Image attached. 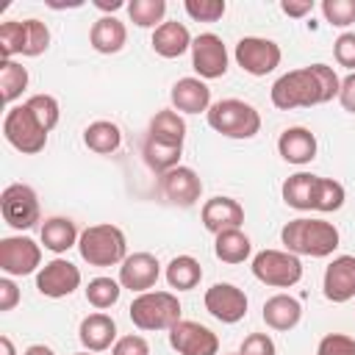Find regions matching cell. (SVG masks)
Wrapping results in <instances>:
<instances>
[{
    "mask_svg": "<svg viewBox=\"0 0 355 355\" xmlns=\"http://www.w3.org/2000/svg\"><path fill=\"white\" fill-rule=\"evenodd\" d=\"M0 269L8 277H22L42 269V247L31 236L0 239Z\"/></svg>",
    "mask_w": 355,
    "mask_h": 355,
    "instance_id": "cell-10",
    "label": "cell"
},
{
    "mask_svg": "<svg viewBox=\"0 0 355 355\" xmlns=\"http://www.w3.org/2000/svg\"><path fill=\"white\" fill-rule=\"evenodd\" d=\"M28 89V69L22 64H17L14 58L0 61V94L3 103L11 108L17 97H22V92Z\"/></svg>",
    "mask_w": 355,
    "mask_h": 355,
    "instance_id": "cell-32",
    "label": "cell"
},
{
    "mask_svg": "<svg viewBox=\"0 0 355 355\" xmlns=\"http://www.w3.org/2000/svg\"><path fill=\"white\" fill-rule=\"evenodd\" d=\"M89 42H92V47H94L97 53H103V55L119 53V50L125 47V42H128V28H125V22L116 19L114 14H105V17H100V19L92 25Z\"/></svg>",
    "mask_w": 355,
    "mask_h": 355,
    "instance_id": "cell-24",
    "label": "cell"
},
{
    "mask_svg": "<svg viewBox=\"0 0 355 355\" xmlns=\"http://www.w3.org/2000/svg\"><path fill=\"white\" fill-rule=\"evenodd\" d=\"M50 47V31L42 19H22V55L36 58Z\"/></svg>",
    "mask_w": 355,
    "mask_h": 355,
    "instance_id": "cell-35",
    "label": "cell"
},
{
    "mask_svg": "<svg viewBox=\"0 0 355 355\" xmlns=\"http://www.w3.org/2000/svg\"><path fill=\"white\" fill-rule=\"evenodd\" d=\"M94 6H97L100 11H119L125 3H122V0H94Z\"/></svg>",
    "mask_w": 355,
    "mask_h": 355,
    "instance_id": "cell-48",
    "label": "cell"
},
{
    "mask_svg": "<svg viewBox=\"0 0 355 355\" xmlns=\"http://www.w3.org/2000/svg\"><path fill=\"white\" fill-rule=\"evenodd\" d=\"M252 275L263 286L272 288H291L302 280V261L286 250H261L252 258Z\"/></svg>",
    "mask_w": 355,
    "mask_h": 355,
    "instance_id": "cell-7",
    "label": "cell"
},
{
    "mask_svg": "<svg viewBox=\"0 0 355 355\" xmlns=\"http://www.w3.org/2000/svg\"><path fill=\"white\" fill-rule=\"evenodd\" d=\"M78 252L89 266H116L128 258V239L111 222L89 225L78 239Z\"/></svg>",
    "mask_w": 355,
    "mask_h": 355,
    "instance_id": "cell-3",
    "label": "cell"
},
{
    "mask_svg": "<svg viewBox=\"0 0 355 355\" xmlns=\"http://www.w3.org/2000/svg\"><path fill=\"white\" fill-rule=\"evenodd\" d=\"M0 55L3 61L22 55V22L19 19H6L0 25Z\"/></svg>",
    "mask_w": 355,
    "mask_h": 355,
    "instance_id": "cell-39",
    "label": "cell"
},
{
    "mask_svg": "<svg viewBox=\"0 0 355 355\" xmlns=\"http://www.w3.org/2000/svg\"><path fill=\"white\" fill-rule=\"evenodd\" d=\"M280 241H283L286 252H294L297 258H300V255H308V258H327V255L336 252L341 236H338V227H336L333 222L300 216V219H291V222L283 225Z\"/></svg>",
    "mask_w": 355,
    "mask_h": 355,
    "instance_id": "cell-1",
    "label": "cell"
},
{
    "mask_svg": "<svg viewBox=\"0 0 355 355\" xmlns=\"http://www.w3.org/2000/svg\"><path fill=\"white\" fill-rule=\"evenodd\" d=\"M241 355H277V347L275 341L266 336V333H250L244 341H241Z\"/></svg>",
    "mask_w": 355,
    "mask_h": 355,
    "instance_id": "cell-43",
    "label": "cell"
},
{
    "mask_svg": "<svg viewBox=\"0 0 355 355\" xmlns=\"http://www.w3.org/2000/svg\"><path fill=\"white\" fill-rule=\"evenodd\" d=\"M22 355H55V352H53L50 347H44V344H31Z\"/></svg>",
    "mask_w": 355,
    "mask_h": 355,
    "instance_id": "cell-49",
    "label": "cell"
},
{
    "mask_svg": "<svg viewBox=\"0 0 355 355\" xmlns=\"http://www.w3.org/2000/svg\"><path fill=\"white\" fill-rule=\"evenodd\" d=\"M316 355H355V338L347 333H327L319 341Z\"/></svg>",
    "mask_w": 355,
    "mask_h": 355,
    "instance_id": "cell-41",
    "label": "cell"
},
{
    "mask_svg": "<svg viewBox=\"0 0 355 355\" xmlns=\"http://www.w3.org/2000/svg\"><path fill=\"white\" fill-rule=\"evenodd\" d=\"M316 183L319 175L311 172H297L291 178H286L283 183V202L294 211H313V200H316Z\"/></svg>",
    "mask_w": 355,
    "mask_h": 355,
    "instance_id": "cell-26",
    "label": "cell"
},
{
    "mask_svg": "<svg viewBox=\"0 0 355 355\" xmlns=\"http://www.w3.org/2000/svg\"><path fill=\"white\" fill-rule=\"evenodd\" d=\"M202 302H205V311L222 324H236L247 316V294L233 283H214L205 291Z\"/></svg>",
    "mask_w": 355,
    "mask_h": 355,
    "instance_id": "cell-14",
    "label": "cell"
},
{
    "mask_svg": "<svg viewBox=\"0 0 355 355\" xmlns=\"http://www.w3.org/2000/svg\"><path fill=\"white\" fill-rule=\"evenodd\" d=\"M200 216H202L205 230H211L214 236H219L225 230L241 227V222H244V205L239 200H233V197H211V200L202 202Z\"/></svg>",
    "mask_w": 355,
    "mask_h": 355,
    "instance_id": "cell-18",
    "label": "cell"
},
{
    "mask_svg": "<svg viewBox=\"0 0 355 355\" xmlns=\"http://www.w3.org/2000/svg\"><path fill=\"white\" fill-rule=\"evenodd\" d=\"M183 8L194 22H219L227 11V3L225 0H186Z\"/></svg>",
    "mask_w": 355,
    "mask_h": 355,
    "instance_id": "cell-38",
    "label": "cell"
},
{
    "mask_svg": "<svg viewBox=\"0 0 355 355\" xmlns=\"http://www.w3.org/2000/svg\"><path fill=\"white\" fill-rule=\"evenodd\" d=\"M80 286V269L67 258H53L36 272V288L42 297L61 300Z\"/></svg>",
    "mask_w": 355,
    "mask_h": 355,
    "instance_id": "cell-13",
    "label": "cell"
},
{
    "mask_svg": "<svg viewBox=\"0 0 355 355\" xmlns=\"http://www.w3.org/2000/svg\"><path fill=\"white\" fill-rule=\"evenodd\" d=\"M322 14L330 25L347 28L355 22V0H322Z\"/></svg>",
    "mask_w": 355,
    "mask_h": 355,
    "instance_id": "cell-40",
    "label": "cell"
},
{
    "mask_svg": "<svg viewBox=\"0 0 355 355\" xmlns=\"http://www.w3.org/2000/svg\"><path fill=\"white\" fill-rule=\"evenodd\" d=\"M17 302H19V288H17V283H14L11 277H0V311L8 313V311L17 308Z\"/></svg>",
    "mask_w": 355,
    "mask_h": 355,
    "instance_id": "cell-45",
    "label": "cell"
},
{
    "mask_svg": "<svg viewBox=\"0 0 355 355\" xmlns=\"http://www.w3.org/2000/svg\"><path fill=\"white\" fill-rule=\"evenodd\" d=\"M83 144L97 153V155H111L119 150L122 144V130L116 122H108V119H97L92 125H86L83 130Z\"/></svg>",
    "mask_w": 355,
    "mask_h": 355,
    "instance_id": "cell-27",
    "label": "cell"
},
{
    "mask_svg": "<svg viewBox=\"0 0 355 355\" xmlns=\"http://www.w3.org/2000/svg\"><path fill=\"white\" fill-rule=\"evenodd\" d=\"M161 277V263L153 252H133L119 266V283L122 288H130L136 294L150 291Z\"/></svg>",
    "mask_w": 355,
    "mask_h": 355,
    "instance_id": "cell-15",
    "label": "cell"
},
{
    "mask_svg": "<svg viewBox=\"0 0 355 355\" xmlns=\"http://www.w3.org/2000/svg\"><path fill=\"white\" fill-rule=\"evenodd\" d=\"M205 116H208V125L227 139H252L261 130V114L255 111V105L236 97L211 103Z\"/></svg>",
    "mask_w": 355,
    "mask_h": 355,
    "instance_id": "cell-5",
    "label": "cell"
},
{
    "mask_svg": "<svg viewBox=\"0 0 355 355\" xmlns=\"http://www.w3.org/2000/svg\"><path fill=\"white\" fill-rule=\"evenodd\" d=\"M39 236H42L44 250H50V252H55V255L67 252V250L75 247L78 239H80L78 225H75L69 216H50V219H44Z\"/></svg>",
    "mask_w": 355,
    "mask_h": 355,
    "instance_id": "cell-25",
    "label": "cell"
},
{
    "mask_svg": "<svg viewBox=\"0 0 355 355\" xmlns=\"http://www.w3.org/2000/svg\"><path fill=\"white\" fill-rule=\"evenodd\" d=\"M169 347L178 355H219V338L200 322L180 319L169 330Z\"/></svg>",
    "mask_w": 355,
    "mask_h": 355,
    "instance_id": "cell-12",
    "label": "cell"
},
{
    "mask_svg": "<svg viewBox=\"0 0 355 355\" xmlns=\"http://www.w3.org/2000/svg\"><path fill=\"white\" fill-rule=\"evenodd\" d=\"M333 55L338 61V67H347L349 72H355V33L347 31L333 42Z\"/></svg>",
    "mask_w": 355,
    "mask_h": 355,
    "instance_id": "cell-42",
    "label": "cell"
},
{
    "mask_svg": "<svg viewBox=\"0 0 355 355\" xmlns=\"http://www.w3.org/2000/svg\"><path fill=\"white\" fill-rule=\"evenodd\" d=\"M141 153H144V161H147V166L150 169H155V172H169V169H175V166H180L178 161H180V153H183V144H166V141H155V139H144V147H141Z\"/></svg>",
    "mask_w": 355,
    "mask_h": 355,
    "instance_id": "cell-31",
    "label": "cell"
},
{
    "mask_svg": "<svg viewBox=\"0 0 355 355\" xmlns=\"http://www.w3.org/2000/svg\"><path fill=\"white\" fill-rule=\"evenodd\" d=\"M75 355H94V352H89V349H83V352H75Z\"/></svg>",
    "mask_w": 355,
    "mask_h": 355,
    "instance_id": "cell-51",
    "label": "cell"
},
{
    "mask_svg": "<svg viewBox=\"0 0 355 355\" xmlns=\"http://www.w3.org/2000/svg\"><path fill=\"white\" fill-rule=\"evenodd\" d=\"M252 252V241L247 233H241V227L236 230H225L214 239V255L222 263H244Z\"/></svg>",
    "mask_w": 355,
    "mask_h": 355,
    "instance_id": "cell-28",
    "label": "cell"
},
{
    "mask_svg": "<svg viewBox=\"0 0 355 355\" xmlns=\"http://www.w3.org/2000/svg\"><path fill=\"white\" fill-rule=\"evenodd\" d=\"M147 136L155 139V141H166V144H183L186 139V122L178 111H158L153 119H150V128H147Z\"/></svg>",
    "mask_w": 355,
    "mask_h": 355,
    "instance_id": "cell-30",
    "label": "cell"
},
{
    "mask_svg": "<svg viewBox=\"0 0 355 355\" xmlns=\"http://www.w3.org/2000/svg\"><path fill=\"white\" fill-rule=\"evenodd\" d=\"M338 103L344 111L355 114V72H349L347 78H341V89H338Z\"/></svg>",
    "mask_w": 355,
    "mask_h": 355,
    "instance_id": "cell-46",
    "label": "cell"
},
{
    "mask_svg": "<svg viewBox=\"0 0 355 355\" xmlns=\"http://www.w3.org/2000/svg\"><path fill=\"white\" fill-rule=\"evenodd\" d=\"M122 294V283L114 280V277H92L89 286H86V302L97 311H105L111 305H116Z\"/></svg>",
    "mask_w": 355,
    "mask_h": 355,
    "instance_id": "cell-33",
    "label": "cell"
},
{
    "mask_svg": "<svg viewBox=\"0 0 355 355\" xmlns=\"http://www.w3.org/2000/svg\"><path fill=\"white\" fill-rule=\"evenodd\" d=\"M0 355H17L14 341H11L8 336H0Z\"/></svg>",
    "mask_w": 355,
    "mask_h": 355,
    "instance_id": "cell-50",
    "label": "cell"
},
{
    "mask_svg": "<svg viewBox=\"0 0 355 355\" xmlns=\"http://www.w3.org/2000/svg\"><path fill=\"white\" fill-rule=\"evenodd\" d=\"M191 33H189V28L183 25V22H178V19H166V22H161L155 31H153V39H150V44H153V50L161 55V58H180L186 50H191Z\"/></svg>",
    "mask_w": 355,
    "mask_h": 355,
    "instance_id": "cell-22",
    "label": "cell"
},
{
    "mask_svg": "<svg viewBox=\"0 0 355 355\" xmlns=\"http://www.w3.org/2000/svg\"><path fill=\"white\" fill-rule=\"evenodd\" d=\"M280 58H283L280 44L272 39H263V36H244L236 44V64L247 75H255V78L275 72L280 67Z\"/></svg>",
    "mask_w": 355,
    "mask_h": 355,
    "instance_id": "cell-9",
    "label": "cell"
},
{
    "mask_svg": "<svg viewBox=\"0 0 355 355\" xmlns=\"http://www.w3.org/2000/svg\"><path fill=\"white\" fill-rule=\"evenodd\" d=\"M230 355H241V352H230Z\"/></svg>",
    "mask_w": 355,
    "mask_h": 355,
    "instance_id": "cell-52",
    "label": "cell"
},
{
    "mask_svg": "<svg viewBox=\"0 0 355 355\" xmlns=\"http://www.w3.org/2000/svg\"><path fill=\"white\" fill-rule=\"evenodd\" d=\"M280 11L286 17H294V19H302L313 11V0H280Z\"/></svg>",
    "mask_w": 355,
    "mask_h": 355,
    "instance_id": "cell-47",
    "label": "cell"
},
{
    "mask_svg": "<svg viewBox=\"0 0 355 355\" xmlns=\"http://www.w3.org/2000/svg\"><path fill=\"white\" fill-rule=\"evenodd\" d=\"M0 211H3L6 225H11L14 230H31L42 216L39 197L28 183L6 186L0 194Z\"/></svg>",
    "mask_w": 355,
    "mask_h": 355,
    "instance_id": "cell-8",
    "label": "cell"
},
{
    "mask_svg": "<svg viewBox=\"0 0 355 355\" xmlns=\"http://www.w3.org/2000/svg\"><path fill=\"white\" fill-rule=\"evenodd\" d=\"M180 300L172 291H144L136 294L128 313L139 330H172L180 322Z\"/></svg>",
    "mask_w": 355,
    "mask_h": 355,
    "instance_id": "cell-4",
    "label": "cell"
},
{
    "mask_svg": "<svg viewBox=\"0 0 355 355\" xmlns=\"http://www.w3.org/2000/svg\"><path fill=\"white\" fill-rule=\"evenodd\" d=\"M3 136L6 141L19 150L22 155H36L44 150L47 144V130L42 128V122L33 116V111L22 103V105H11L6 111V119H3Z\"/></svg>",
    "mask_w": 355,
    "mask_h": 355,
    "instance_id": "cell-6",
    "label": "cell"
},
{
    "mask_svg": "<svg viewBox=\"0 0 355 355\" xmlns=\"http://www.w3.org/2000/svg\"><path fill=\"white\" fill-rule=\"evenodd\" d=\"M191 67L202 80H216L227 72V47L216 33H200L191 42Z\"/></svg>",
    "mask_w": 355,
    "mask_h": 355,
    "instance_id": "cell-11",
    "label": "cell"
},
{
    "mask_svg": "<svg viewBox=\"0 0 355 355\" xmlns=\"http://www.w3.org/2000/svg\"><path fill=\"white\" fill-rule=\"evenodd\" d=\"M300 319H302V305L291 294H272L263 302V322L272 330H280V333L294 330L300 324Z\"/></svg>",
    "mask_w": 355,
    "mask_h": 355,
    "instance_id": "cell-23",
    "label": "cell"
},
{
    "mask_svg": "<svg viewBox=\"0 0 355 355\" xmlns=\"http://www.w3.org/2000/svg\"><path fill=\"white\" fill-rule=\"evenodd\" d=\"M322 103H324V92L319 86V75L313 67L291 69L272 83V105L280 111L311 108V105H322Z\"/></svg>",
    "mask_w": 355,
    "mask_h": 355,
    "instance_id": "cell-2",
    "label": "cell"
},
{
    "mask_svg": "<svg viewBox=\"0 0 355 355\" xmlns=\"http://www.w3.org/2000/svg\"><path fill=\"white\" fill-rule=\"evenodd\" d=\"M111 355H150V344L144 336H122L111 347Z\"/></svg>",
    "mask_w": 355,
    "mask_h": 355,
    "instance_id": "cell-44",
    "label": "cell"
},
{
    "mask_svg": "<svg viewBox=\"0 0 355 355\" xmlns=\"http://www.w3.org/2000/svg\"><path fill=\"white\" fill-rule=\"evenodd\" d=\"M169 100L175 105L178 114H208L211 108V89L202 78H180L172 92H169Z\"/></svg>",
    "mask_w": 355,
    "mask_h": 355,
    "instance_id": "cell-19",
    "label": "cell"
},
{
    "mask_svg": "<svg viewBox=\"0 0 355 355\" xmlns=\"http://www.w3.org/2000/svg\"><path fill=\"white\" fill-rule=\"evenodd\" d=\"M128 17L133 25L139 28H158L164 22V14H166V3L164 0H130L128 6Z\"/></svg>",
    "mask_w": 355,
    "mask_h": 355,
    "instance_id": "cell-34",
    "label": "cell"
},
{
    "mask_svg": "<svg viewBox=\"0 0 355 355\" xmlns=\"http://www.w3.org/2000/svg\"><path fill=\"white\" fill-rule=\"evenodd\" d=\"M78 338H80L83 349L103 352V349H108V347L116 344V322L108 313H103V311L89 313L80 322V327H78Z\"/></svg>",
    "mask_w": 355,
    "mask_h": 355,
    "instance_id": "cell-21",
    "label": "cell"
},
{
    "mask_svg": "<svg viewBox=\"0 0 355 355\" xmlns=\"http://www.w3.org/2000/svg\"><path fill=\"white\" fill-rule=\"evenodd\" d=\"M25 105L33 111V116L42 122V128L50 133L55 125H58V119H61V108H58V100L53 97V94H33V97H28L25 100Z\"/></svg>",
    "mask_w": 355,
    "mask_h": 355,
    "instance_id": "cell-37",
    "label": "cell"
},
{
    "mask_svg": "<svg viewBox=\"0 0 355 355\" xmlns=\"http://www.w3.org/2000/svg\"><path fill=\"white\" fill-rule=\"evenodd\" d=\"M347 200V191L338 180L333 178H319L316 183V200H313V211H322V214H330V211H338Z\"/></svg>",
    "mask_w": 355,
    "mask_h": 355,
    "instance_id": "cell-36",
    "label": "cell"
},
{
    "mask_svg": "<svg viewBox=\"0 0 355 355\" xmlns=\"http://www.w3.org/2000/svg\"><path fill=\"white\" fill-rule=\"evenodd\" d=\"M322 291L336 305L355 300V255H338L327 263L322 277Z\"/></svg>",
    "mask_w": 355,
    "mask_h": 355,
    "instance_id": "cell-16",
    "label": "cell"
},
{
    "mask_svg": "<svg viewBox=\"0 0 355 355\" xmlns=\"http://www.w3.org/2000/svg\"><path fill=\"white\" fill-rule=\"evenodd\" d=\"M161 194L169 202L180 205V208H189V205H194L200 200L202 180L191 166H175V169L161 175Z\"/></svg>",
    "mask_w": 355,
    "mask_h": 355,
    "instance_id": "cell-17",
    "label": "cell"
},
{
    "mask_svg": "<svg viewBox=\"0 0 355 355\" xmlns=\"http://www.w3.org/2000/svg\"><path fill=\"white\" fill-rule=\"evenodd\" d=\"M277 153L288 164H297V166L311 164L316 158V136L302 125L286 128L280 133V139H277Z\"/></svg>",
    "mask_w": 355,
    "mask_h": 355,
    "instance_id": "cell-20",
    "label": "cell"
},
{
    "mask_svg": "<svg viewBox=\"0 0 355 355\" xmlns=\"http://www.w3.org/2000/svg\"><path fill=\"white\" fill-rule=\"evenodd\" d=\"M166 283L169 288H178V291H191L200 286L202 280V266L197 258L191 255H175L169 263H166Z\"/></svg>",
    "mask_w": 355,
    "mask_h": 355,
    "instance_id": "cell-29",
    "label": "cell"
}]
</instances>
